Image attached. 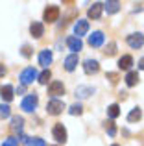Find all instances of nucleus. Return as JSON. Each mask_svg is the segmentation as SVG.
<instances>
[{
  "label": "nucleus",
  "instance_id": "nucleus-1",
  "mask_svg": "<svg viewBox=\"0 0 144 146\" xmlns=\"http://www.w3.org/2000/svg\"><path fill=\"white\" fill-rule=\"evenodd\" d=\"M37 104H39V98H37V94H28V96L22 100L20 107L26 111V113H32V111L37 107Z\"/></svg>",
  "mask_w": 144,
  "mask_h": 146
},
{
  "label": "nucleus",
  "instance_id": "nucleus-2",
  "mask_svg": "<svg viewBox=\"0 0 144 146\" xmlns=\"http://www.w3.org/2000/svg\"><path fill=\"white\" fill-rule=\"evenodd\" d=\"M37 78V70L33 67H28L24 68V70L20 72V82L22 85H30V83H33V80Z\"/></svg>",
  "mask_w": 144,
  "mask_h": 146
},
{
  "label": "nucleus",
  "instance_id": "nucleus-3",
  "mask_svg": "<svg viewBox=\"0 0 144 146\" xmlns=\"http://www.w3.org/2000/svg\"><path fill=\"white\" fill-rule=\"evenodd\" d=\"M63 109H65V104H63V100H57V98L50 100V102H48V106H46L48 115H59Z\"/></svg>",
  "mask_w": 144,
  "mask_h": 146
},
{
  "label": "nucleus",
  "instance_id": "nucleus-4",
  "mask_svg": "<svg viewBox=\"0 0 144 146\" xmlns=\"http://www.w3.org/2000/svg\"><path fill=\"white\" fill-rule=\"evenodd\" d=\"M52 135L57 143H67V129L63 124H55L54 129H52Z\"/></svg>",
  "mask_w": 144,
  "mask_h": 146
},
{
  "label": "nucleus",
  "instance_id": "nucleus-5",
  "mask_svg": "<svg viewBox=\"0 0 144 146\" xmlns=\"http://www.w3.org/2000/svg\"><path fill=\"white\" fill-rule=\"evenodd\" d=\"M127 44H129V46L131 48H135V50H137V48H141L142 46V44H144V35H142V33H131V35H127Z\"/></svg>",
  "mask_w": 144,
  "mask_h": 146
},
{
  "label": "nucleus",
  "instance_id": "nucleus-6",
  "mask_svg": "<svg viewBox=\"0 0 144 146\" xmlns=\"http://www.w3.org/2000/svg\"><path fill=\"white\" fill-rule=\"evenodd\" d=\"M89 32V21H85V19H79L78 22L74 24V33H76V37H81V35H85V33Z\"/></svg>",
  "mask_w": 144,
  "mask_h": 146
},
{
  "label": "nucleus",
  "instance_id": "nucleus-7",
  "mask_svg": "<svg viewBox=\"0 0 144 146\" xmlns=\"http://www.w3.org/2000/svg\"><path fill=\"white\" fill-rule=\"evenodd\" d=\"M59 19V7L57 6H48L44 9V21L46 22H55Z\"/></svg>",
  "mask_w": 144,
  "mask_h": 146
},
{
  "label": "nucleus",
  "instance_id": "nucleus-8",
  "mask_svg": "<svg viewBox=\"0 0 144 146\" xmlns=\"http://www.w3.org/2000/svg\"><path fill=\"white\" fill-rule=\"evenodd\" d=\"M83 70H85V74H96V72L100 70V65H98L96 59H85Z\"/></svg>",
  "mask_w": 144,
  "mask_h": 146
},
{
  "label": "nucleus",
  "instance_id": "nucleus-9",
  "mask_svg": "<svg viewBox=\"0 0 144 146\" xmlns=\"http://www.w3.org/2000/svg\"><path fill=\"white\" fill-rule=\"evenodd\" d=\"M48 94L52 96H59V94H65V85L61 82H52L48 85Z\"/></svg>",
  "mask_w": 144,
  "mask_h": 146
},
{
  "label": "nucleus",
  "instance_id": "nucleus-10",
  "mask_svg": "<svg viewBox=\"0 0 144 146\" xmlns=\"http://www.w3.org/2000/svg\"><path fill=\"white\" fill-rule=\"evenodd\" d=\"M89 44L94 48L102 46L104 44V33L102 32H92V35H89Z\"/></svg>",
  "mask_w": 144,
  "mask_h": 146
},
{
  "label": "nucleus",
  "instance_id": "nucleus-11",
  "mask_svg": "<svg viewBox=\"0 0 144 146\" xmlns=\"http://www.w3.org/2000/svg\"><path fill=\"white\" fill-rule=\"evenodd\" d=\"M102 11H104V4L102 2H96L92 4V7H89V19H100L102 17Z\"/></svg>",
  "mask_w": 144,
  "mask_h": 146
},
{
  "label": "nucleus",
  "instance_id": "nucleus-12",
  "mask_svg": "<svg viewBox=\"0 0 144 146\" xmlns=\"http://www.w3.org/2000/svg\"><path fill=\"white\" fill-rule=\"evenodd\" d=\"M67 44H69V48H70L74 54H76V52H79V50L83 48V43H81V39H78L76 35L69 37V39H67Z\"/></svg>",
  "mask_w": 144,
  "mask_h": 146
},
{
  "label": "nucleus",
  "instance_id": "nucleus-13",
  "mask_svg": "<svg viewBox=\"0 0 144 146\" xmlns=\"http://www.w3.org/2000/svg\"><path fill=\"white\" fill-rule=\"evenodd\" d=\"M52 63V52L50 50H43L39 54V65H43L44 68H48V65Z\"/></svg>",
  "mask_w": 144,
  "mask_h": 146
},
{
  "label": "nucleus",
  "instance_id": "nucleus-14",
  "mask_svg": "<svg viewBox=\"0 0 144 146\" xmlns=\"http://www.w3.org/2000/svg\"><path fill=\"white\" fill-rule=\"evenodd\" d=\"M30 32H32V35L35 37V39H39V37H43V33H44V26L41 24V22H32Z\"/></svg>",
  "mask_w": 144,
  "mask_h": 146
},
{
  "label": "nucleus",
  "instance_id": "nucleus-15",
  "mask_svg": "<svg viewBox=\"0 0 144 146\" xmlns=\"http://www.w3.org/2000/svg\"><path fill=\"white\" fill-rule=\"evenodd\" d=\"M0 96H2L4 102H11V100H13V87L11 85L0 87Z\"/></svg>",
  "mask_w": 144,
  "mask_h": 146
},
{
  "label": "nucleus",
  "instance_id": "nucleus-16",
  "mask_svg": "<svg viewBox=\"0 0 144 146\" xmlns=\"http://www.w3.org/2000/svg\"><path fill=\"white\" fill-rule=\"evenodd\" d=\"M76 67H78V54H70V56L65 59V68L69 72H72Z\"/></svg>",
  "mask_w": 144,
  "mask_h": 146
},
{
  "label": "nucleus",
  "instance_id": "nucleus-17",
  "mask_svg": "<svg viewBox=\"0 0 144 146\" xmlns=\"http://www.w3.org/2000/svg\"><path fill=\"white\" fill-rule=\"evenodd\" d=\"M139 83V72L137 70H129L126 76V85L127 87H135Z\"/></svg>",
  "mask_w": 144,
  "mask_h": 146
},
{
  "label": "nucleus",
  "instance_id": "nucleus-18",
  "mask_svg": "<svg viewBox=\"0 0 144 146\" xmlns=\"http://www.w3.org/2000/svg\"><path fill=\"white\" fill-rule=\"evenodd\" d=\"M131 65H133V57H131V56H122L118 59V67L122 68V70H129Z\"/></svg>",
  "mask_w": 144,
  "mask_h": 146
},
{
  "label": "nucleus",
  "instance_id": "nucleus-19",
  "mask_svg": "<svg viewBox=\"0 0 144 146\" xmlns=\"http://www.w3.org/2000/svg\"><path fill=\"white\" fill-rule=\"evenodd\" d=\"M104 9L107 11L109 15H113V13H116V11L120 9V2H116V0H111V2L104 4Z\"/></svg>",
  "mask_w": 144,
  "mask_h": 146
},
{
  "label": "nucleus",
  "instance_id": "nucleus-20",
  "mask_svg": "<svg viewBox=\"0 0 144 146\" xmlns=\"http://www.w3.org/2000/svg\"><path fill=\"white\" fill-rule=\"evenodd\" d=\"M90 94H94L92 87H78V89H76V96H79V98H87V96H90Z\"/></svg>",
  "mask_w": 144,
  "mask_h": 146
},
{
  "label": "nucleus",
  "instance_id": "nucleus-21",
  "mask_svg": "<svg viewBox=\"0 0 144 146\" xmlns=\"http://www.w3.org/2000/svg\"><path fill=\"white\" fill-rule=\"evenodd\" d=\"M141 117H142V111L139 109V107H135V109H131V113L127 115V122H137V120H141Z\"/></svg>",
  "mask_w": 144,
  "mask_h": 146
},
{
  "label": "nucleus",
  "instance_id": "nucleus-22",
  "mask_svg": "<svg viewBox=\"0 0 144 146\" xmlns=\"http://www.w3.org/2000/svg\"><path fill=\"white\" fill-rule=\"evenodd\" d=\"M107 115H109V118H116L120 115V106L118 104H111L107 107Z\"/></svg>",
  "mask_w": 144,
  "mask_h": 146
},
{
  "label": "nucleus",
  "instance_id": "nucleus-23",
  "mask_svg": "<svg viewBox=\"0 0 144 146\" xmlns=\"http://www.w3.org/2000/svg\"><path fill=\"white\" fill-rule=\"evenodd\" d=\"M37 78H39V83H43V85H44V83H48V80L52 78V72L48 70V68H44V70L41 72V74L37 76Z\"/></svg>",
  "mask_w": 144,
  "mask_h": 146
},
{
  "label": "nucleus",
  "instance_id": "nucleus-24",
  "mask_svg": "<svg viewBox=\"0 0 144 146\" xmlns=\"http://www.w3.org/2000/svg\"><path fill=\"white\" fill-rule=\"evenodd\" d=\"M26 146H46V143L39 137H35V139H26Z\"/></svg>",
  "mask_w": 144,
  "mask_h": 146
},
{
  "label": "nucleus",
  "instance_id": "nucleus-25",
  "mask_svg": "<svg viewBox=\"0 0 144 146\" xmlns=\"http://www.w3.org/2000/svg\"><path fill=\"white\" fill-rule=\"evenodd\" d=\"M11 115V109L7 104H0V118H7Z\"/></svg>",
  "mask_w": 144,
  "mask_h": 146
},
{
  "label": "nucleus",
  "instance_id": "nucleus-26",
  "mask_svg": "<svg viewBox=\"0 0 144 146\" xmlns=\"http://www.w3.org/2000/svg\"><path fill=\"white\" fill-rule=\"evenodd\" d=\"M22 124H24L22 117H13V126H11V128H13L15 131H20V129H22Z\"/></svg>",
  "mask_w": 144,
  "mask_h": 146
},
{
  "label": "nucleus",
  "instance_id": "nucleus-27",
  "mask_svg": "<svg viewBox=\"0 0 144 146\" xmlns=\"http://www.w3.org/2000/svg\"><path fill=\"white\" fill-rule=\"evenodd\" d=\"M69 113H70V115H81V113H83L81 104H72L70 109H69Z\"/></svg>",
  "mask_w": 144,
  "mask_h": 146
},
{
  "label": "nucleus",
  "instance_id": "nucleus-28",
  "mask_svg": "<svg viewBox=\"0 0 144 146\" xmlns=\"http://www.w3.org/2000/svg\"><path fill=\"white\" fill-rule=\"evenodd\" d=\"M105 129H107V133L111 137L116 135V128H115V124H113V122H107V124H105Z\"/></svg>",
  "mask_w": 144,
  "mask_h": 146
},
{
  "label": "nucleus",
  "instance_id": "nucleus-29",
  "mask_svg": "<svg viewBox=\"0 0 144 146\" xmlns=\"http://www.w3.org/2000/svg\"><path fill=\"white\" fill-rule=\"evenodd\" d=\"M2 146H18V139H15V137H9V139H6L2 143Z\"/></svg>",
  "mask_w": 144,
  "mask_h": 146
},
{
  "label": "nucleus",
  "instance_id": "nucleus-30",
  "mask_svg": "<svg viewBox=\"0 0 144 146\" xmlns=\"http://www.w3.org/2000/svg\"><path fill=\"white\" fill-rule=\"evenodd\" d=\"M115 52H116V44H115V43H111L107 48H105V54H107V56H113Z\"/></svg>",
  "mask_w": 144,
  "mask_h": 146
},
{
  "label": "nucleus",
  "instance_id": "nucleus-31",
  "mask_svg": "<svg viewBox=\"0 0 144 146\" xmlns=\"http://www.w3.org/2000/svg\"><path fill=\"white\" fill-rule=\"evenodd\" d=\"M107 78L111 80V83H116V82H118V74H115V72H109Z\"/></svg>",
  "mask_w": 144,
  "mask_h": 146
},
{
  "label": "nucleus",
  "instance_id": "nucleus-32",
  "mask_svg": "<svg viewBox=\"0 0 144 146\" xmlns=\"http://www.w3.org/2000/svg\"><path fill=\"white\" fill-rule=\"evenodd\" d=\"M22 56H26V57H30V56H32V48H30L28 44H26V46L22 48Z\"/></svg>",
  "mask_w": 144,
  "mask_h": 146
},
{
  "label": "nucleus",
  "instance_id": "nucleus-33",
  "mask_svg": "<svg viewBox=\"0 0 144 146\" xmlns=\"http://www.w3.org/2000/svg\"><path fill=\"white\" fill-rule=\"evenodd\" d=\"M4 74H6V67L0 65V78H4Z\"/></svg>",
  "mask_w": 144,
  "mask_h": 146
},
{
  "label": "nucleus",
  "instance_id": "nucleus-34",
  "mask_svg": "<svg viewBox=\"0 0 144 146\" xmlns=\"http://www.w3.org/2000/svg\"><path fill=\"white\" fill-rule=\"evenodd\" d=\"M139 68L144 70V57H141V61H139Z\"/></svg>",
  "mask_w": 144,
  "mask_h": 146
},
{
  "label": "nucleus",
  "instance_id": "nucleus-35",
  "mask_svg": "<svg viewBox=\"0 0 144 146\" xmlns=\"http://www.w3.org/2000/svg\"><path fill=\"white\" fill-rule=\"evenodd\" d=\"M113 146H120V144H113Z\"/></svg>",
  "mask_w": 144,
  "mask_h": 146
}]
</instances>
